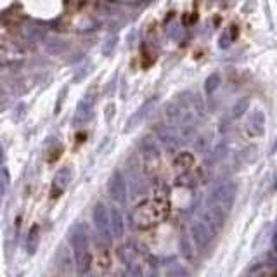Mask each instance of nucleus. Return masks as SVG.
Returning <instances> with one entry per match:
<instances>
[{
	"label": "nucleus",
	"mask_w": 277,
	"mask_h": 277,
	"mask_svg": "<svg viewBox=\"0 0 277 277\" xmlns=\"http://www.w3.org/2000/svg\"><path fill=\"white\" fill-rule=\"evenodd\" d=\"M234 196H236V186L230 180H222L215 186V189L212 190V196H210V206L220 210L222 213H229L234 203Z\"/></svg>",
	"instance_id": "7ed1b4c3"
},
{
	"label": "nucleus",
	"mask_w": 277,
	"mask_h": 277,
	"mask_svg": "<svg viewBox=\"0 0 277 277\" xmlns=\"http://www.w3.org/2000/svg\"><path fill=\"white\" fill-rule=\"evenodd\" d=\"M194 168V156L190 154V152H178L177 156H175L174 160V170L177 175H180V177H184V175L189 174L190 170Z\"/></svg>",
	"instance_id": "4468645a"
},
{
	"label": "nucleus",
	"mask_w": 277,
	"mask_h": 277,
	"mask_svg": "<svg viewBox=\"0 0 277 277\" xmlns=\"http://www.w3.org/2000/svg\"><path fill=\"white\" fill-rule=\"evenodd\" d=\"M7 35V30H6V26H4L2 23H0V38H2V36H6Z\"/></svg>",
	"instance_id": "5701e85b"
},
{
	"label": "nucleus",
	"mask_w": 277,
	"mask_h": 277,
	"mask_svg": "<svg viewBox=\"0 0 277 277\" xmlns=\"http://www.w3.org/2000/svg\"><path fill=\"white\" fill-rule=\"evenodd\" d=\"M92 218H94V226H96L97 232H99L104 239H110L111 238L110 213H108V208L104 206L102 203H97L96 206H94Z\"/></svg>",
	"instance_id": "39448f33"
},
{
	"label": "nucleus",
	"mask_w": 277,
	"mask_h": 277,
	"mask_svg": "<svg viewBox=\"0 0 277 277\" xmlns=\"http://www.w3.org/2000/svg\"><path fill=\"white\" fill-rule=\"evenodd\" d=\"M38 242H40V227L33 226L30 229L28 236H26V253L28 254H35L36 250H38Z\"/></svg>",
	"instance_id": "dca6fc26"
},
{
	"label": "nucleus",
	"mask_w": 277,
	"mask_h": 277,
	"mask_svg": "<svg viewBox=\"0 0 277 277\" xmlns=\"http://www.w3.org/2000/svg\"><path fill=\"white\" fill-rule=\"evenodd\" d=\"M265 134V114L264 111L256 110L250 116L248 123H246V136L248 137H262Z\"/></svg>",
	"instance_id": "9d476101"
},
{
	"label": "nucleus",
	"mask_w": 277,
	"mask_h": 277,
	"mask_svg": "<svg viewBox=\"0 0 277 277\" xmlns=\"http://www.w3.org/2000/svg\"><path fill=\"white\" fill-rule=\"evenodd\" d=\"M6 190H7V180L6 178H0V204L4 201V196H6Z\"/></svg>",
	"instance_id": "4be33fe9"
},
{
	"label": "nucleus",
	"mask_w": 277,
	"mask_h": 277,
	"mask_svg": "<svg viewBox=\"0 0 277 277\" xmlns=\"http://www.w3.org/2000/svg\"><path fill=\"white\" fill-rule=\"evenodd\" d=\"M250 108V97H241L239 100H236V104L232 106V118H241L242 114L248 111Z\"/></svg>",
	"instance_id": "6ab92c4d"
},
{
	"label": "nucleus",
	"mask_w": 277,
	"mask_h": 277,
	"mask_svg": "<svg viewBox=\"0 0 277 277\" xmlns=\"http://www.w3.org/2000/svg\"><path fill=\"white\" fill-rule=\"evenodd\" d=\"M220 84H222V80H220V74L218 73H212L206 78V82H204V92H206L208 96H212V94L220 87Z\"/></svg>",
	"instance_id": "aec40b11"
},
{
	"label": "nucleus",
	"mask_w": 277,
	"mask_h": 277,
	"mask_svg": "<svg viewBox=\"0 0 277 277\" xmlns=\"http://www.w3.org/2000/svg\"><path fill=\"white\" fill-rule=\"evenodd\" d=\"M23 58L20 50L12 46H6V44H0V61L2 62H14L18 59Z\"/></svg>",
	"instance_id": "f3484780"
},
{
	"label": "nucleus",
	"mask_w": 277,
	"mask_h": 277,
	"mask_svg": "<svg viewBox=\"0 0 277 277\" xmlns=\"http://www.w3.org/2000/svg\"><path fill=\"white\" fill-rule=\"evenodd\" d=\"M276 270V258L272 253H268L262 262H254L252 267L244 272L246 276H270Z\"/></svg>",
	"instance_id": "f8f14e48"
},
{
	"label": "nucleus",
	"mask_w": 277,
	"mask_h": 277,
	"mask_svg": "<svg viewBox=\"0 0 277 277\" xmlns=\"http://www.w3.org/2000/svg\"><path fill=\"white\" fill-rule=\"evenodd\" d=\"M2 160H4V149H2V146H0V164H2Z\"/></svg>",
	"instance_id": "b1692460"
},
{
	"label": "nucleus",
	"mask_w": 277,
	"mask_h": 277,
	"mask_svg": "<svg viewBox=\"0 0 277 277\" xmlns=\"http://www.w3.org/2000/svg\"><path fill=\"white\" fill-rule=\"evenodd\" d=\"M190 234H192V239L198 242L200 248H206L210 242L215 238V232H213L203 220H196V222L190 226Z\"/></svg>",
	"instance_id": "0eeeda50"
},
{
	"label": "nucleus",
	"mask_w": 277,
	"mask_h": 277,
	"mask_svg": "<svg viewBox=\"0 0 277 277\" xmlns=\"http://www.w3.org/2000/svg\"><path fill=\"white\" fill-rule=\"evenodd\" d=\"M180 250H182V254H184L187 260H192V244H190L189 236H184V238H182Z\"/></svg>",
	"instance_id": "412c9836"
},
{
	"label": "nucleus",
	"mask_w": 277,
	"mask_h": 277,
	"mask_svg": "<svg viewBox=\"0 0 277 277\" xmlns=\"http://www.w3.org/2000/svg\"><path fill=\"white\" fill-rule=\"evenodd\" d=\"M56 268H58L59 274L62 276H70L74 272V258L73 253L68 250V246L62 244L59 246L58 253H56Z\"/></svg>",
	"instance_id": "423d86ee"
},
{
	"label": "nucleus",
	"mask_w": 277,
	"mask_h": 277,
	"mask_svg": "<svg viewBox=\"0 0 277 277\" xmlns=\"http://www.w3.org/2000/svg\"><path fill=\"white\" fill-rule=\"evenodd\" d=\"M203 220L204 224L212 229L213 232H215V236L218 234L220 229L224 227V220H226V213H222L220 210L213 208V206H206V210L203 212Z\"/></svg>",
	"instance_id": "9b49d317"
},
{
	"label": "nucleus",
	"mask_w": 277,
	"mask_h": 277,
	"mask_svg": "<svg viewBox=\"0 0 277 277\" xmlns=\"http://www.w3.org/2000/svg\"><path fill=\"white\" fill-rule=\"evenodd\" d=\"M94 106H96V96L90 92L84 97V99L78 102L76 108V116H74V123L82 125V123H87L94 114Z\"/></svg>",
	"instance_id": "1a4fd4ad"
},
{
	"label": "nucleus",
	"mask_w": 277,
	"mask_h": 277,
	"mask_svg": "<svg viewBox=\"0 0 277 277\" xmlns=\"http://www.w3.org/2000/svg\"><path fill=\"white\" fill-rule=\"evenodd\" d=\"M170 213V203L166 198H151L144 200L132 208L130 212V224L138 230H148L162 224Z\"/></svg>",
	"instance_id": "f257e3e1"
},
{
	"label": "nucleus",
	"mask_w": 277,
	"mask_h": 277,
	"mask_svg": "<svg viewBox=\"0 0 277 277\" xmlns=\"http://www.w3.org/2000/svg\"><path fill=\"white\" fill-rule=\"evenodd\" d=\"M236 36H238V26H230V28L224 30L222 36H220V42H218L220 48L230 47V44L236 40Z\"/></svg>",
	"instance_id": "a211bd4d"
},
{
	"label": "nucleus",
	"mask_w": 277,
	"mask_h": 277,
	"mask_svg": "<svg viewBox=\"0 0 277 277\" xmlns=\"http://www.w3.org/2000/svg\"><path fill=\"white\" fill-rule=\"evenodd\" d=\"M110 213V227H111V236L113 238H122L125 232V218H123L122 212L116 206H111L108 210Z\"/></svg>",
	"instance_id": "2eb2a0df"
},
{
	"label": "nucleus",
	"mask_w": 277,
	"mask_h": 277,
	"mask_svg": "<svg viewBox=\"0 0 277 277\" xmlns=\"http://www.w3.org/2000/svg\"><path fill=\"white\" fill-rule=\"evenodd\" d=\"M71 182V168L70 166H62L61 170H58L54 177V184H52V200L59 198L61 192L70 186Z\"/></svg>",
	"instance_id": "ddd939ff"
},
{
	"label": "nucleus",
	"mask_w": 277,
	"mask_h": 277,
	"mask_svg": "<svg viewBox=\"0 0 277 277\" xmlns=\"http://www.w3.org/2000/svg\"><path fill=\"white\" fill-rule=\"evenodd\" d=\"M108 190H110V196L118 203H125L126 201V182L120 172H114L111 175L110 182H108Z\"/></svg>",
	"instance_id": "6e6552de"
},
{
	"label": "nucleus",
	"mask_w": 277,
	"mask_h": 277,
	"mask_svg": "<svg viewBox=\"0 0 277 277\" xmlns=\"http://www.w3.org/2000/svg\"><path fill=\"white\" fill-rule=\"evenodd\" d=\"M90 265L97 274H108L111 270V253L108 250V246L97 244L96 252L90 254Z\"/></svg>",
	"instance_id": "20e7f679"
},
{
	"label": "nucleus",
	"mask_w": 277,
	"mask_h": 277,
	"mask_svg": "<svg viewBox=\"0 0 277 277\" xmlns=\"http://www.w3.org/2000/svg\"><path fill=\"white\" fill-rule=\"evenodd\" d=\"M70 244L73 250L74 258V272L78 276H88L92 274L90 265V248H88V238L85 227L74 226L70 232Z\"/></svg>",
	"instance_id": "f03ea898"
}]
</instances>
